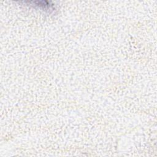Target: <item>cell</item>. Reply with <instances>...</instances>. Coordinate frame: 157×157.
Listing matches in <instances>:
<instances>
[{"mask_svg": "<svg viewBox=\"0 0 157 157\" xmlns=\"http://www.w3.org/2000/svg\"><path fill=\"white\" fill-rule=\"evenodd\" d=\"M30 6L36 7L39 9L44 10L45 11L50 12L53 10V4H51V2L48 1H30L28 2Z\"/></svg>", "mask_w": 157, "mask_h": 157, "instance_id": "obj_1", "label": "cell"}]
</instances>
